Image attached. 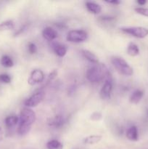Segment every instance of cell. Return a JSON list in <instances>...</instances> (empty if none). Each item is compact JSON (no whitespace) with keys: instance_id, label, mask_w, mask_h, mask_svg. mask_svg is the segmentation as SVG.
Instances as JSON below:
<instances>
[{"instance_id":"obj_14","label":"cell","mask_w":148,"mask_h":149,"mask_svg":"<svg viewBox=\"0 0 148 149\" xmlns=\"http://www.w3.org/2000/svg\"><path fill=\"white\" fill-rule=\"evenodd\" d=\"M53 49L57 56L64 57L66 55L68 47L66 45H61V44H55L53 46Z\"/></svg>"},{"instance_id":"obj_12","label":"cell","mask_w":148,"mask_h":149,"mask_svg":"<svg viewBox=\"0 0 148 149\" xmlns=\"http://www.w3.org/2000/svg\"><path fill=\"white\" fill-rule=\"evenodd\" d=\"M144 95V92L140 90H136L129 97V101L133 104H137L142 100Z\"/></svg>"},{"instance_id":"obj_5","label":"cell","mask_w":148,"mask_h":149,"mask_svg":"<svg viewBox=\"0 0 148 149\" xmlns=\"http://www.w3.org/2000/svg\"><path fill=\"white\" fill-rule=\"evenodd\" d=\"M45 95V92L44 90H39L35 92L30 97L27 99L25 102V106L26 108H33L37 106L43 100Z\"/></svg>"},{"instance_id":"obj_2","label":"cell","mask_w":148,"mask_h":149,"mask_svg":"<svg viewBox=\"0 0 148 149\" xmlns=\"http://www.w3.org/2000/svg\"><path fill=\"white\" fill-rule=\"evenodd\" d=\"M110 76L108 69L104 64L97 63L89 68L86 71V78L93 83L100 82L103 79H106Z\"/></svg>"},{"instance_id":"obj_3","label":"cell","mask_w":148,"mask_h":149,"mask_svg":"<svg viewBox=\"0 0 148 149\" xmlns=\"http://www.w3.org/2000/svg\"><path fill=\"white\" fill-rule=\"evenodd\" d=\"M111 63L120 74L124 76L130 77L133 74V68L129 65L127 62L122 58L113 56L111 58Z\"/></svg>"},{"instance_id":"obj_25","label":"cell","mask_w":148,"mask_h":149,"mask_svg":"<svg viewBox=\"0 0 148 149\" xmlns=\"http://www.w3.org/2000/svg\"><path fill=\"white\" fill-rule=\"evenodd\" d=\"M102 116L100 112H94L91 115L90 119L93 121H99L102 119Z\"/></svg>"},{"instance_id":"obj_10","label":"cell","mask_w":148,"mask_h":149,"mask_svg":"<svg viewBox=\"0 0 148 149\" xmlns=\"http://www.w3.org/2000/svg\"><path fill=\"white\" fill-rule=\"evenodd\" d=\"M43 37L47 41H53L57 37V33L51 27H46L42 31Z\"/></svg>"},{"instance_id":"obj_4","label":"cell","mask_w":148,"mask_h":149,"mask_svg":"<svg viewBox=\"0 0 148 149\" xmlns=\"http://www.w3.org/2000/svg\"><path fill=\"white\" fill-rule=\"evenodd\" d=\"M121 31L124 33L134 36L139 39H144L148 36V29L142 26H133V27L122 28Z\"/></svg>"},{"instance_id":"obj_22","label":"cell","mask_w":148,"mask_h":149,"mask_svg":"<svg viewBox=\"0 0 148 149\" xmlns=\"http://www.w3.org/2000/svg\"><path fill=\"white\" fill-rule=\"evenodd\" d=\"M135 12L141 15L148 17V8H145V7H136L134 9Z\"/></svg>"},{"instance_id":"obj_19","label":"cell","mask_w":148,"mask_h":149,"mask_svg":"<svg viewBox=\"0 0 148 149\" xmlns=\"http://www.w3.org/2000/svg\"><path fill=\"white\" fill-rule=\"evenodd\" d=\"M102 140L101 135H90L84 139V143L87 145H94Z\"/></svg>"},{"instance_id":"obj_18","label":"cell","mask_w":148,"mask_h":149,"mask_svg":"<svg viewBox=\"0 0 148 149\" xmlns=\"http://www.w3.org/2000/svg\"><path fill=\"white\" fill-rule=\"evenodd\" d=\"M15 23L13 20H8L0 23V31H5L14 29Z\"/></svg>"},{"instance_id":"obj_6","label":"cell","mask_w":148,"mask_h":149,"mask_svg":"<svg viewBox=\"0 0 148 149\" xmlns=\"http://www.w3.org/2000/svg\"><path fill=\"white\" fill-rule=\"evenodd\" d=\"M87 33L83 30H72L68 32L67 39L71 42L80 43L86 40Z\"/></svg>"},{"instance_id":"obj_23","label":"cell","mask_w":148,"mask_h":149,"mask_svg":"<svg viewBox=\"0 0 148 149\" xmlns=\"http://www.w3.org/2000/svg\"><path fill=\"white\" fill-rule=\"evenodd\" d=\"M28 50L29 53L33 55V54L36 53V52H37V47L34 43L29 42L28 45Z\"/></svg>"},{"instance_id":"obj_28","label":"cell","mask_w":148,"mask_h":149,"mask_svg":"<svg viewBox=\"0 0 148 149\" xmlns=\"http://www.w3.org/2000/svg\"><path fill=\"white\" fill-rule=\"evenodd\" d=\"M136 2L138 3V4H139V5L142 6V5H145V4L147 3V1L146 0H138Z\"/></svg>"},{"instance_id":"obj_26","label":"cell","mask_w":148,"mask_h":149,"mask_svg":"<svg viewBox=\"0 0 148 149\" xmlns=\"http://www.w3.org/2000/svg\"><path fill=\"white\" fill-rule=\"evenodd\" d=\"M57 75V70L52 71V72L49 74V77H48V81H52V80L55 79L56 78Z\"/></svg>"},{"instance_id":"obj_1","label":"cell","mask_w":148,"mask_h":149,"mask_svg":"<svg viewBox=\"0 0 148 149\" xmlns=\"http://www.w3.org/2000/svg\"><path fill=\"white\" fill-rule=\"evenodd\" d=\"M36 119V113L29 108H24L20 113L17 132L20 135H25L30 132L32 125Z\"/></svg>"},{"instance_id":"obj_8","label":"cell","mask_w":148,"mask_h":149,"mask_svg":"<svg viewBox=\"0 0 148 149\" xmlns=\"http://www.w3.org/2000/svg\"><path fill=\"white\" fill-rule=\"evenodd\" d=\"M44 79V74L40 69H35L30 74L28 82L30 85H35L36 84L42 82Z\"/></svg>"},{"instance_id":"obj_13","label":"cell","mask_w":148,"mask_h":149,"mask_svg":"<svg viewBox=\"0 0 148 149\" xmlns=\"http://www.w3.org/2000/svg\"><path fill=\"white\" fill-rule=\"evenodd\" d=\"M86 7L89 13H93V14H99L102 11V7L100 4L91 2V1L86 2Z\"/></svg>"},{"instance_id":"obj_21","label":"cell","mask_w":148,"mask_h":149,"mask_svg":"<svg viewBox=\"0 0 148 149\" xmlns=\"http://www.w3.org/2000/svg\"><path fill=\"white\" fill-rule=\"evenodd\" d=\"M47 149H63V145L59 141L52 140L46 143Z\"/></svg>"},{"instance_id":"obj_9","label":"cell","mask_w":148,"mask_h":149,"mask_svg":"<svg viewBox=\"0 0 148 149\" xmlns=\"http://www.w3.org/2000/svg\"><path fill=\"white\" fill-rule=\"evenodd\" d=\"M48 125L51 127H54L59 128L63 126L64 123H65V119L62 115H57L53 118H49L47 121Z\"/></svg>"},{"instance_id":"obj_29","label":"cell","mask_w":148,"mask_h":149,"mask_svg":"<svg viewBox=\"0 0 148 149\" xmlns=\"http://www.w3.org/2000/svg\"><path fill=\"white\" fill-rule=\"evenodd\" d=\"M3 140V131L1 130V126H0V142Z\"/></svg>"},{"instance_id":"obj_16","label":"cell","mask_w":148,"mask_h":149,"mask_svg":"<svg viewBox=\"0 0 148 149\" xmlns=\"http://www.w3.org/2000/svg\"><path fill=\"white\" fill-rule=\"evenodd\" d=\"M126 52H127L128 55L131 57L137 56L139 54V48L136 44L133 43V42H131L128 45Z\"/></svg>"},{"instance_id":"obj_11","label":"cell","mask_w":148,"mask_h":149,"mask_svg":"<svg viewBox=\"0 0 148 149\" xmlns=\"http://www.w3.org/2000/svg\"><path fill=\"white\" fill-rule=\"evenodd\" d=\"M126 138L131 141H137L139 139L138 130L136 126H131L126 132Z\"/></svg>"},{"instance_id":"obj_7","label":"cell","mask_w":148,"mask_h":149,"mask_svg":"<svg viewBox=\"0 0 148 149\" xmlns=\"http://www.w3.org/2000/svg\"><path fill=\"white\" fill-rule=\"evenodd\" d=\"M112 90H113V81L110 75L107 77L104 84L100 90V97L104 100H107L110 97Z\"/></svg>"},{"instance_id":"obj_24","label":"cell","mask_w":148,"mask_h":149,"mask_svg":"<svg viewBox=\"0 0 148 149\" xmlns=\"http://www.w3.org/2000/svg\"><path fill=\"white\" fill-rule=\"evenodd\" d=\"M0 81L5 84H9L11 81V78L7 74H1L0 75Z\"/></svg>"},{"instance_id":"obj_17","label":"cell","mask_w":148,"mask_h":149,"mask_svg":"<svg viewBox=\"0 0 148 149\" xmlns=\"http://www.w3.org/2000/svg\"><path fill=\"white\" fill-rule=\"evenodd\" d=\"M19 122V117L17 116H9L5 119L6 127L8 128L14 127Z\"/></svg>"},{"instance_id":"obj_27","label":"cell","mask_w":148,"mask_h":149,"mask_svg":"<svg viewBox=\"0 0 148 149\" xmlns=\"http://www.w3.org/2000/svg\"><path fill=\"white\" fill-rule=\"evenodd\" d=\"M106 2L109 3V4H115V5H118V4H120V1H119V0H111V1H106Z\"/></svg>"},{"instance_id":"obj_20","label":"cell","mask_w":148,"mask_h":149,"mask_svg":"<svg viewBox=\"0 0 148 149\" xmlns=\"http://www.w3.org/2000/svg\"><path fill=\"white\" fill-rule=\"evenodd\" d=\"M1 64L5 68H11L14 65V63L12 58L8 55H3L1 58Z\"/></svg>"},{"instance_id":"obj_15","label":"cell","mask_w":148,"mask_h":149,"mask_svg":"<svg viewBox=\"0 0 148 149\" xmlns=\"http://www.w3.org/2000/svg\"><path fill=\"white\" fill-rule=\"evenodd\" d=\"M81 53H82L83 56H84L86 59L88 60L89 62L94 64L98 63V58H97L93 52H91V51L88 50V49H82V50H81Z\"/></svg>"}]
</instances>
